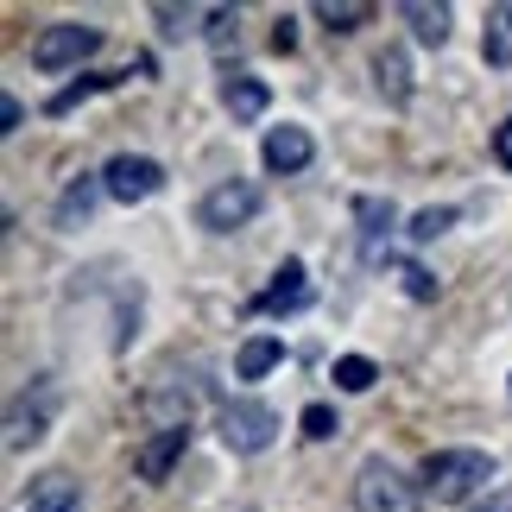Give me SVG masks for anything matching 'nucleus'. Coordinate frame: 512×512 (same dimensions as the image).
Returning a JSON list of instances; mask_svg holds the SVG:
<instances>
[{
	"mask_svg": "<svg viewBox=\"0 0 512 512\" xmlns=\"http://www.w3.org/2000/svg\"><path fill=\"white\" fill-rule=\"evenodd\" d=\"M19 127H26V102L7 95V102H0V133H19Z\"/></svg>",
	"mask_w": 512,
	"mask_h": 512,
	"instance_id": "27",
	"label": "nucleus"
},
{
	"mask_svg": "<svg viewBox=\"0 0 512 512\" xmlns=\"http://www.w3.org/2000/svg\"><path fill=\"white\" fill-rule=\"evenodd\" d=\"M222 102H228V114H234V121H260V114L272 108V89L260 83V76L234 70L228 83H222Z\"/></svg>",
	"mask_w": 512,
	"mask_h": 512,
	"instance_id": "11",
	"label": "nucleus"
},
{
	"mask_svg": "<svg viewBox=\"0 0 512 512\" xmlns=\"http://www.w3.org/2000/svg\"><path fill=\"white\" fill-rule=\"evenodd\" d=\"M494 475H500V462L487 456V449H437V456L418 468V494L443 500V506H462V500H475L481 487H494Z\"/></svg>",
	"mask_w": 512,
	"mask_h": 512,
	"instance_id": "1",
	"label": "nucleus"
},
{
	"mask_svg": "<svg viewBox=\"0 0 512 512\" xmlns=\"http://www.w3.org/2000/svg\"><path fill=\"white\" fill-rule=\"evenodd\" d=\"M399 19L411 26V38H418V45H430V51H443V45H449V7H424V0H405Z\"/></svg>",
	"mask_w": 512,
	"mask_h": 512,
	"instance_id": "17",
	"label": "nucleus"
},
{
	"mask_svg": "<svg viewBox=\"0 0 512 512\" xmlns=\"http://www.w3.org/2000/svg\"><path fill=\"white\" fill-rule=\"evenodd\" d=\"M190 449V424H171V430H152V443H140V456H133V475L140 481H165L177 462H184Z\"/></svg>",
	"mask_w": 512,
	"mask_h": 512,
	"instance_id": "10",
	"label": "nucleus"
},
{
	"mask_svg": "<svg viewBox=\"0 0 512 512\" xmlns=\"http://www.w3.org/2000/svg\"><path fill=\"white\" fill-rule=\"evenodd\" d=\"M373 83H380V95L392 108H405L411 102V64H405V51L399 45H386L380 57H373Z\"/></svg>",
	"mask_w": 512,
	"mask_h": 512,
	"instance_id": "15",
	"label": "nucleus"
},
{
	"mask_svg": "<svg viewBox=\"0 0 512 512\" xmlns=\"http://www.w3.org/2000/svg\"><path fill=\"white\" fill-rule=\"evenodd\" d=\"M215 430H222V449H234V456H260L279 437V411L260 405V399H228Z\"/></svg>",
	"mask_w": 512,
	"mask_h": 512,
	"instance_id": "4",
	"label": "nucleus"
},
{
	"mask_svg": "<svg viewBox=\"0 0 512 512\" xmlns=\"http://www.w3.org/2000/svg\"><path fill=\"white\" fill-rule=\"evenodd\" d=\"M317 19H323L329 32H354V26L367 19V7H361V0H342V7H336V0H323V7H317Z\"/></svg>",
	"mask_w": 512,
	"mask_h": 512,
	"instance_id": "22",
	"label": "nucleus"
},
{
	"mask_svg": "<svg viewBox=\"0 0 512 512\" xmlns=\"http://www.w3.org/2000/svg\"><path fill=\"white\" fill-rule=\"evenodd\" d=\"M203 38H209L215 51H228L234 38H241V13H234V7H215V13H209V26H203Z\"/></svg>",
	"mask_w": 512,
	"mask_h": 512,
	"instance_id": "23",
	"label": "nucleus"
},
{
	"mask_svg": "<svg viewBox=\"0 0 512 512\" xmlns=\"http://www.w3.org/2000/svg\"><path fill=\"white\" fill-rule=\"evenodd\" d=\"M494 159H500V165L512 171V114H506V121L494 127Z\"/></svg>",
	"mask_w": 512,
	"mask_h": 512,
	"instance_id": "29",
	"label": "nucleus"
},
{
	"mask_svg": "<svg viewBox=\"0 0 512 512\" xmlns=\"http://www.w3.org/2000/svg\"><path fill=\"white\" fill-rule=\"evenodd\" d=\"M449 222H456V209H449V203H437V209H418V215H411V228H405V234L424 247V241H437V234H443Z\"/></svg>",
	"mask_w": 512,
	"mask_h": 512,
	"instance_id": "21",
	"label": "nucleus"
},
{
	"mask_svg": "<svg viewBox=\"0 0 512 512\" xmlns=\"http://www.w3.org/2000/svg\"><path fill=\"white\" fill-rule=\"evenodd\" d=\"M152 13H159V26H165L171 38H184V32H190V19H196L190 7H184V13H177V7H152Z\"/></svg>",
	"mask_w": 512,
	"mask_h": 512,
	"instance_id": "26",
	"label": "nucleus"
},
{
	"mask_svg": "<svg viewBox=\"0 0 512 512\" xmlns=\"http://www.w3.org/2000/svg\"><path fill=\"white\" fill-rule=\"evenodd\" d=\"M279 361H285V342L279 336H247L241 354H234V380H266Z\"/></svg>",
	"mask_w": 512,
	"mask_h": 512,
	"instance_id": "16",
	"label": "nucleus"
},
{
	"mask_svg": "<svg viewBox=\"0 0 512 512\" xmlns=\"http://www.w3.org/2000/svg\"><path fill=\"white\" fill-rule=\"evenodd\" d=\"M481 57H487V70H512V7H487Z\"/></svg>",
	"mask_w": 512,
	"mask_h": 512,
	"instance_id": "18",
	"label": "nucleus"
},
{
	"mask_svg": "<svg viewBox=\"0 0 512 512\" xmlns=\"http://www.w3.org/2000/svg\"><path fill=\"white\" fill-rule=\"evenodd\" d=\"M102 184L114 203H146V196L165 190V165L146 159V152H114V159L102 165Z\"/></svg>",
	"mask_w": 512,
	"mask_h": 512,
	"instance_id": "7",
	"label": "nucleus"
},
{
	"mask_svg": "<svg viewBox=\"0 0 512 512\" xmlns=\"http://www.w3.org/2000/svg\"><path fill=\"white\" fill-rule=\"evenodd\" d=\"M260 184H247V177H222L203 203H196V228H209V234H234V228H247L253 215H260Z\"/></svg>",
	"mask_w": 512,
	"mask_h": 512,
	"instance_id": "5",
	"label": "nucleus"
},
{
	"mask_svg": "<svg viewBox=\"0 0 512 512\" xmlns=\"http://www.w3.org/2000/svg\"><path fill=\"white\" fill-rule=\"evenodd\" d=\"M57 405H64L57 380H51V373H32V386H19L13 405H7V449H32V443L51 430Z\"/></svg>",
	"mask_w": 512,
	"mask_h": 512,
	"instance_id": "2",
	"label": "nucleus"
},
{
	"mask_svg": "<svg viewBox=\"0 0 512 512\" xmlns=\"http://www.w3.org/2000/svg\"><path fill=\"white\" fill-rule=\"evenodd\" d=\"M260 159H266V171H279V177H291V171H304L310 159H317V140L298 127V121H285V127H266V146H260Z\"/></svg>",
	"mask_w": 512,
	"mask_h": 512,
	"instance_id": "9",
	"label": "nucleus"
},
{
	"mask_svg": "<svg viewBox=\"0 0 512 512\" xmlns=\"http://www.w3.org/2000/svg\"><path fill=\"white\" fill-rule=\"evenodd\" d=\"M399 279H405V291H411V298H418V304H430V298H437V279H430L424 266H405Z\"/></svg>",
	"mask_w": 512,
	"mask_h": 512,
	"instance_id": "25",
	"label": "nucleus"
},
{
	"mask_svg": "<svg viewBox=\"0 0 512 512\" xmlns=\"http://www.w3.org/2000/svg\"><path fill=\"white\" fill-rule=\"evenodd\" d=\"M304 437L310 443H329V437H336V430H342V418H336V411H329V405H304Z\"/></svg>",
	"mask_w": 512,
	"mask_h": 512,
	"instance_id": "24",
	"label": "nucleus"
},
{
	"mask_svg": "<svg viewBox=\"0 0 512 512\" xmlns=\"http://www.w3.org/2000/svg\"><path fill=\"white\" fill-rule=\"evenodd\" d=\"M102 196H108V184H102V171H83V177H76V184L64 190V196H57V228H76V222H89V209L95 203H102Z\"/></svg>",
	"mask_w": 512,
	"mask_h": 512,
	"instance_id": "14",
	"label": "nucleus"
},
{
	"mask_svg": "<svg viewBox=\"0 0 512 512\" xmlns=\"http://www.w3.org/2000/svg\"><path fill=\"white\" fill-rule=\"evenodd\" d=\"M354 222H361V253L380 260V234H392L399 209H392V196H361V203H354Z\"/></svg>",
	"mask_w": 512,
	"mask_h": 512,
	"instance_id": "12",
	"label": "nucleus"
},
{
	"mask_svg": "<svg viewBox=\"0 0 512 512\" xmlns=\"http://www.w3.org/2000/svg\"><path fill=\"white\" fill-rule=\"evenodd\" d=\"M121 76H133V70H121ZM121 76H76V83H64V89H57L51 102H45V114H70L76 102H89L95 89H114V83H121Z\"/></svg>",
	"mask_w": 512,
	"mask_h": 512,
	"instance_id": "19",
	"label": "nucleus"
},
{
	"mask_svg": "<svg viewBox=\"0 0 512 512\" xmlns=\"http://www.w3.org/2000/svg\"><path fill=\"white\" fill-rule=\"evenodd\" d=\"M26 512H83V494H76V481L64 475V468H51V475H38V481H32Z\"/></svg>",
	"mask_w": 512,
	"mask_h": 512,
	"instance_id": "13",
	"label": "nucleus"
},
{
	"mask_svg": "<svg viewBox=\"0 0 512 512\" xmlns=\"http://www.w3.org/2000/svg\"><path fill=\"white\" fill-rule=\"evenodd\" d=\"M354 512H418V487L386 456H367L361 475H354Z\"/></svg>",
	"mask_w": 512,
	"mask_h": 512,
	"instance_id": "6",
	"label": "nucleus"
},
{
	"mask_svg": "<svg viewBox=\"0 0 512 512\" xmlns=\"http://www.w3.org/2000/svg\"><path fill=\"white\" fill-rule=\"evenodd\" d=\"M304 304H310V272H304V260H285L279 272H272V285L253 298L260 317H291V310H304Z\"/></svg>",
	"mask_w": 512,
	"mask_h": 512,
	"instance_id": "8",
	"label": "nucleus"
},
{
	"mask_svg": "<svg viewBox=\"0 0 512 512\" xmlns=\"http://www.w3.org/2000/svg\"><path fill=\"white\" fill-rule=\"evenodd\" d=\"M329 380H336L342 392H367L373 380H380V367H373L367 354H342V361H336V373H329Z\"/></svg>",
	"mask_w": 512,
	"mask_h": 512,
	"instance_id": "20",
	"label": "nucleus"
},
{
	"mask_svg": "<svg viewBox=\"0 0 512 512\" xmlns=\"http://www.w3.org/2000/svg\"><path fill=\"white\" fill-rule=\"evenodd\" d=\"M272 51H298V19H279V26H272Z\"/></svg>",
	"mask_w": 512,
	"mask_h": 512,
	"instance_id": "28",
	"label": "nucleus"
},
{
	"mask_svg": "<svg viewBox=\"0 0 512 512\" xmlns=\"http://www.w3.org/2000/svg\"><path fill=\"white\" fill-rule=\"evenodd\" d=\"M102 51V26H83V19H57V26H45L32 38V70H83V57Z\"/></svg>",
	"mask_w": 512,
	"mask_h": 512,
	"instance_id": "3",
	"label": "nucleus"
}]
</instances>
